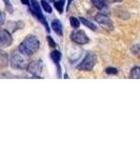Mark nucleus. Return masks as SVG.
<instances>
[{
  "label": "nucleus",
  "mask_w": 140,
  "mask_h": 158,
  "mask_svg": "<svg viewBox=\"0 0 140 158\" xmlns=\"http://www.w3.org/2000/svg\"><path fill=\"white\" fill-rule=\"evenodd\" d=\"M51 59H52L53 61H54V63L56 65H57V70H58V76L59 77H61V68H60V60H61V53L59 52V51L55 50L53 51L52 53H51Z\"/></svg>",
  "instance_id": "1a4fd4ad"
},
{
  "label": "nucleus",
  "mask_w": 140,
  "mask_h": 158,
  "mask_svg": "<svg viewBox=\"0 0 140 158\" xmlns=\"http://www.w3.org/2000/svg\"><path fill=\"white\" fill-rule=\"evenodd\" d=\"M10 62H11V67L16 70H23L27 65V61L22 57V54L16 52H13Z\"/></svg>",
  "instance_id": "20e7f679"
},
{
  "label": "nucleus",
  "mask_w": 140,
  "mask_h": 158,
  "mask_svg": "<svg viewBox=\"0 0 140 158\" xmlns=\"http://www.w3.org/2000/svg\"><path fill=\"white\" fill-rule=\"evenodd\" d=\"M105 73L109 75H116V74H118V70L116 68H106Z\"/></svg>",
  "instance_id": "6ab92c4d"
},
{
  "label": "nucleus",
  "mask_w": 140,
  "mask_h": 158,
  "mask_svg": "<svg viewBox=\"0 0 140 158\" xmlns=\"http://www.w3.org/2000/svg\"><path fill=\"white\" fill-rule=\"evenodd\" d=\"M70 23L74 27V29H78V27H79V25H80V21H79V19H78V18L72 16L70 18Z\"/></svg>",
  "instance_id": "2eb2a0df"
},
{
  "label": "nucleus",
  "mask_w": 140,
  "mask_h": 158,
  "mask_svg": "<svg viewBox=\"0 0 140 158\" xmlns=\"http://www.w3.org/2000/svg\"><path fill=\"white\" fill-rule=\"evenodd\" d=\"M47 42H49V44H50L51 48H56V42L54 41V39H53L52 37L47 36Z\"/></svg>",
  "instance_id": "aec40b11"
},
{
  "label": "nucleus",
  "mask_w": 140,
  "mask_h": 158,
  "mask_svg": "<svg viewBox=\"0 0 140 158\" xmlns=\"http://www.w3.org/2000/svg\"><path fill=\"white\" fill-rule=\"evenodd\" d=\"M52 27H53V31L58 35V36H62L63 34V27H62V23L59 19H54L52 21Z\"/></svg>",
  "instance_id": "9d476101"
},
{
  "label": "nucleus",
  "mask_w": 140,
  "mask_h": 158,
  "mask_svg": "<svg viewBox=\"0 0 140 158\" xmlns=\"http://www.w3.org/2000/svg\"><path fill=\"white\" fill-rule=\"evenodd\" d=\"M95 20L98 22L100 25H102L104 29H108V30H113L114 25H113V22L112 20L110 19V17L106 16L104 14H97L95 16Z\"/></svg>",
  "instance_id": "0eeeda50"
},
{
  "label": "nucleus",
  "mask_w": 140,
  "mask_h": 158,
  "mask_svg": "<svg viewBox=\"0 0 140 158\" xmlns=\"http://www.w3.org/2000/svg\"><path fill=\"white\" fill-rule=\"evenodd\" d=\"M3 1V3H4V6H6V9L9 11V13H13V6H12V3H11V1L10 0H2Z\"/></svg>",
  "instance_id": "a211bd4d"
},
{
  "label": "nucleus",
  "mask_w": 140,
  "mask_h": 158,
  "mask_svg": "<svg viewBox=\"0 0 140 158\" xmlns=\"http://www.w3.org/2000/svg\"><path fill=\"white\" fill-rule=\"evenodd\" d=\"M71 40L73 42L77 43V44H81V45H84V44H88L90 42V38L86 36V34L83 31H80V30H76L72 32L71 34Z\"/></svg>",
  "instance_id": "39448f33"
},
{
  "label": "nucleus",
  "mask_w": 140,
  "mask_h": 158,
  "mask_svg": "<svg viewBox=\"0 0 140 158\" xmlns=\"http://www.w3.org/2000/svg\"><path fill=\"white\" fill-rule=\"evenodd\" d=\"M96 62H97V58L96 55L92 52H89L85 55V57L83 58V60L81 61V63L78 65V70L79 71H92L95 67Z\"/></svg>",
  "instance_id": "7ed1b4c3"
},
{
  "label": "nucleus",
  "mask_w": 140,
  "mask_h": 158,
  "mask_svg": "<svg viewBox=\"0 0 140 158\" xmlns=\"http://www.w3.org/2000/svg\"><path fill=\"white\" fill-rule=\"evenodd\" d=\"M93 6L98 10H103L106 7V2L104 0H91Z\"/></svg>",
  "instance_id": "f8f14e48"
},
{
  "label": "nucleus",
  "mask_w": 140,
  "mask_h": 158,
  "mask_svg": "<svg viewBox=\"0 0 140 158\" xmlns=\"http://www.w3.org/2000/svg\"><path fill=\"white\" fill-rule=\"evenodd\" d=\"M73 1H74V0H68V7H67V10H68V9H70L71 4L73 3Z\"/></svg>",
  "instance_id": "b1692460"
},
{
  "label": "nucleus",
  "mask_w": 140,
  "mask_h": 158,
  "mask_svg": "<svg viewBox=\"0 0 140 158\" xmlns=\"http://www.w3.org/2000/svg\"><path fill=\"white\" fill-rule=\"evenodd\" d=\"M20 1L23 4H25V6H30V0H20Z\"/></svg>",
  "instance_id": "5701e85b"
},
{
  "label": "nucleus",
  "mask_w": 140,
  "mask_h": 158,
  "mask_svg": "<svg viewBox=\"0 0 140 158\" xmlns=\"http://www.w3.org/2000/svg\"><path fill=\"white\" fill-rule=\"evenodd\" d=\"M25 69H27V72H29L30 74H32L33 76H35L36 78H38L40 76V74H41L42 70H43V62L41 60L32 61V62L27 63V65Z\"/></svg>",
  "instance_id": "423d86ee"
},
{
  "label": "nucleus",
  "mask_w": 140,
  "mask_h": 158,
  "mask_svg": "<svg viewBox=\"0 0 140 158\" xmlns=\"http://www.w3.org/2000/svg\"><path fill=\"white\" fill-rule=\"evenodd\" d=\"M79 21H80L82 24H84L85 27H88L89 29H91L92 31H96V30H97V27H96V25L94 24L93 22H91L90 20H88V19H85V18H83V17H80V18H79Z\"/></svg>",
  "instance_id": "ddd939ff"
},
{
  "label": "nucleus",
  "mask_w": 140,
  "mask_h": 158,
  "mask_svg": "<svg viewBox=\"0 0 140 158\" xmlns=\"http://www.w3.org/2000/svg\"><path fill=\"white\" fill-rule=\"evenodd\" d=\"M9 64V57L6 52L0 50V68H6Z\"/></svg>",
  "instance_id": "9b49d317"
},
{
  "label": "nucleus",
  "mask_w": 140,
  "mask_h": 158,
  "mask_svg": "<svg viewBox=\"0 0 140 158\" xmlns=\"http://www.w3.org/2000/svg\"><path fill=\"white\" fill-rule=\"evenodd\" d=\"M13 42V37L6 30H0V47L9 48Z\"/></svg>",
  "instance_id": "6e6552de"
},
{
  "label": "nucleus",
  "mask_w": 140,
  "mask_h": 158,
  "mask_svg": "<svg viewBox=\"0 0 140 158\" xmlns=\"http://www.w3.org/2000/svg\"><path fill=\"white\" fill-rule=\"evenodd\" d=\"M41 6L43 7V10H44L47 13H49V14H51L53 11H52V6H50V3L47 1H45V0H41Z\"/></svg>",
  "instance_id": "dca6fc26"
},
{
  "label": "nucleus",
  "mask_w": 140,
  "mask_h": 158,
  "mask_svg": "<svg viewBox=\"0 0 140 158\" xmlns=\"http://www.w3.org/2000/svg\"><path fill=\"white\" fill-rule=\"evenodd\" d=\"M39 48L40 41L38 40V38L34 35H29V36L24 38L23 41L20 43L18 51L20 52V54L30 57V56L34 55L39 50Z\"/></svg>",
  "instance_id": "f257e3e1"
},
{
  "label": "nucleus",
  "mask_w": 140,
  "mask_h": 158,
  "mask_svg": "<svg viewBox=\"0 0 140 158\" xmlns=\"http://www.w3.org/2000/svg\"><path fill=\"white\" fill-rule=\"evenodd\" d=\"M4 21H6V16H4L3 13L0 12V27L4 23Z\"/></svg>",
  "instance_id": "412c9836"
},
{
  "label": "nucleus",
  "mask_w": 140,
  "mask_h": 158,
  "mask_svg": "<svg viewBox=\"0 0 140 158\" xmlns=\"http://www.w3.org/2000/svg\"><path fill=\"white\" fill-rule=\"evenodd\" d=\"M105 2H108V3H116V2H121L123 1V0H104Z\"/></svg>",
  "instance_id": "4be33fe9"
},
{
  "label": "nucleus",
  "mask_w": 140,
  "mask_h": 158,
  "mask_svg": "<svg viewBox=\"0 0 140 158\" xmlns=\"http://www.w3.org/2000/svg\"><path fill=\"white\" fill-rule=\"evenodd\" d=\"M64 0H58V1H54V6L56 7V10L58 11L59 14L63 13V7H64Z\"/></svg>",
  "instance_id": "4468645a"
},
{
  "label": "nucleus",
  "mask_w": 140,
  "mask_h": 158,
  "mask_svg": "<svg viewBox=\"0 0 140 158\" xmlns=\"http://www.w3.org/2000/svg\"><path fill=\"white\" fill-rule=\"evenodd\" d=\"M31 12H32V14L34 15L36 18L39 20L41 23L44 25L45 30H47V33H50V27H49V23H47V20L45 19V17L43 16L42 12H41V7H40V4L39 2L37 1V0H31Z\"/></svg>",
  "instance_id": "f03ea898"
},
{
  "label": "nucleus",
  "mask_w": 140,
  "mask_h": 158,
  "mask_svg": "<svg viewBox=\"0 0 140 158\" xmlns=\"http://www.w3.org/2000/svg\"><path fill=\"white\" fill-rule=\"evenodd\" d=\"M131 76H132V78L138 79L140 77V69L138 67H135L134 69H132Z\"/></svg>",
  "instance_id": "f3484780"
},
{
  "label": "nucleus",
  "mask_w": 140,
  "mask_h": 158,
  "mask_svg": "<svg viewBox=\"0 0 140 158\" xmlns=\"http://www.w3.org/2000/svg\"><path fill=\"white\" fill-rule=\"evenodd\" d=\"M45 1H47V2H49V3H50V2H54L55 0H45Z\"/></svg>",
  "instance_id": "393cba45"
}]
</instances>
